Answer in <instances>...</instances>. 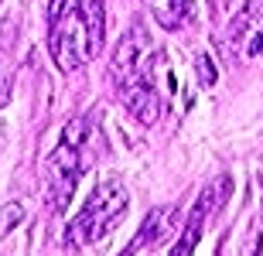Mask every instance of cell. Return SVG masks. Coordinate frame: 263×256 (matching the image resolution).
<instances>
[{
	"mask_svg": "<svg viewBox=\"0 0 263 256\" xmlns=\"http://www.w3.org/2000/svg\"><path fill=\"white\" fill-rule=\"evenodd\" d=\"M48 51L62 72H76L92 58V41L79 0L48 4Z\"/></svg>",
	"mask_w": 263,
	"mask_h": 256,
	"instance_id": "obj_1",
	"label": "cell"
},
{
	"mask_svg": "<svg viewBox=\"0 0 263 256\" xmlns=\"http://www.w3.org/2000/svg\"><path fill=\"white\" fill-rule=\"evenodd\" d=\"M127 202H130L127 188L120 185V181H103V185L89 195L82 212L68 222L65 243L72 249H86V246H92V243H99L109 229L117 226V219L127 212Z\"/></svg>",
	"mask_w": 263,
	"mask_h": 256,
	"instance_id": "obj_2",
	"label": "cell"
},
{
	"mask_svg": "<svg viewBox=\"0 0 263 256\" xmlns=\"http://www.w3.org/2000/svg\"><path fill=\"white\" fill-rule=\"evenodd\" d=\"M82 147H72L62 140L59 147L51 150L48 164H45V191H48V208L51 212H65V205L72 202V191L79 185V174H82V157H79Z\"/></svg>",
	"mask_w": 263,
	"mask_h": 256,
	"instance_id": "obj_3",
	"label": "cell"
},
{
	"mask_svg": "<svg viewBox=\"0 0 263 256\" xmlns=\"http://www.w3.org/2000/svg\"><path fill=\"white\" fill-rule=\"evenodd\" d=\"M229 188H233V181L229 178H215L212 185H205L202 188V195H198V202H195V208H192V215L185 219V226H181V236H178V243H175V249H171V256H192L195 253V246H198V239H202V229H205V222L222 208V202H226V195H229Z\"/></svg>",
	"mask_w": 263,
	"mask_h": 256,
	"instance_id": "obj_4",
	"label": "cell"
},
{
	"mask_svg": "<svg viewBox=\"0 0 263 256\" xmlns=\"http://www.w3.org/2000/svg\"><path fill=\"white\" fill-rule=\"evenodd\" d=\"M109 72H113V82L117 86H127L134 79H147L151 75V38H147V31L140 24H134L120 38Z\"/></svg>",
	"mask_w": 263,
	"mask_h": 256,
	"instance_id": "obj_5",
	"label": "cell"
},
{
	"mask_svg": "<svg viewBox=\"0 0 263 256\" xmlns=\"http://www.w3.org/2000/svg\"><path fill=\"white\" fill-rule=\"evenodd\" d=\"M117 92H120V103L127 106V113L137 123H154L161 116V99H157V89H154V75L117 86Z\"/></svg>",
	"mask_w": 263,
	"mask_h": 256,
	"instance_id": "obj_6",
	"label": "cell"
},
{
	"mask_svg": "<svg viewBox=\"0 0 263 256\" xmlns=\"http://www.w3.org/2000/svg\"><path fill=\"white\" fill-rule=\"evenodd\" d=\"M175 219H178V208H175V205H161V208H154V212L144 219V226H140V232L134 236V243L123 249V256H137L144 246H157V243H161V239L171 232Z\"/></svg>",
	"mask_w": 263,
	"mask_h": 256,
	"instance_id": "obj_7",
	"label": "cell"
},
{
	"mask_svg": "<svg viewBox=\"0 0 263 256\" xmlns=\"http://www.w3.org/2000/svg\"><path fill=\"white\" fill-rule=\"evenodd\" d=\"M79 4H82V17H86V28H89L92 55H99L103 41H106V10H103V0H79Z\"/></svg>",
	"mask_w": 263,
	"mask_h": 256,
	"instance_id": "obj_8",
	"label": "cell"
},
{
	"mask_svg": "<svg viewBox=\"0 0 263 256\" xmlns=\"http://www.w3.org/2000/svg\"><path fill=\"white\" fill-rule=\"evenodd\" d=\"M154 14H157V21L164 24V28H181L188 17H192V0H161L154 7Z\"/></svg>",
	"mask_w": 263,
	"mask_h": 256,
	"instance_id": "obj_9",
	"label": "cell"
},
{
	"mask_svg": "<svg viewBox=\"0 0 263 256\" xmlns=\"http://www.w3.org/2000/svg\"><path fill=\"white\" fill-rule=\"evenodd\" d=\"M86 133H89V120L86 116H76V120H68V123H65L62 140L72 144V147H82V144H86Z\"/></svg>",
	"mask_w": 263,
	"mask_h": 256,
	"instance_id": "obj_10",
	"label": "cell"
},
{
	"mask_svg": "<svg viewBox=\"0 0 263 256\" xmlns=\"http://www.w3.org/2000/svg\"><path fill=\"white\" fill-rule=\"evenodd\" d=\"M10 92H14V65H10V58L0 51V109L10 103Z\"/></svg>",
	"mask_w": 263,
	"mask_h": 256,
	"instance_id": "obj_11",
	"label": "cell"
},
{
	"mask_svg": "<svg viewBox=\"0 0 263 256\" xmlns=\"http://www.w3.org/2000/svg\"><path fill=\"white\" fill-rule=\"evenodd\" d=\"M256 10H263V4H250V7L243 10V14H239V17L233 21V28H229V38H243V31L250 28V24H253V17H256Z\"/></svg>",
	"mask_w": 263,
	"mask_h": 256,
	"instance_id": "obj_12",
	"label": "cell"
},
{
	"mask_svg": "<svg viewBox=\"0 0 263 256\" xmlns=\"http://www.w3.org/2000/svg\"><path fill=\"white\" fill-rule=\"evenodd\" d=\"M21 219H24V208H21L17 202H7V205L0 208V229H4V232H10Z\"/></svg>",
	"mask_w": 263,
	"mask_h": 256,
	"instance_id": "obj_13",
	"label": "cell"
},
{
	"mask_svg": "<svg viewBox=\"0 0 263 256\" xmlns=\"http://www.w3.org/2000/svg\"><path fill=\"white\" fill-rule=\"evenodd\" d=\"M195 72H198V82H202V86H212L215 82V65H212L209 55H198L195 58Z\"/></svg>",
	"mask_w": 263,
	"mask_h": 256,
	"instance_id": "obj_14",
	"label": "cell"
},
{
	"mask_svg": "<svg viewBox=\"0 0 263 256\" xmlns=\"http://www.w3.org/2000/svg\"><path fill=\"white\" fill-rule=\"evenodd\" d=\"M263 249V232H253V239H250V246L243 249V256H260Z\"/></svg>",
	"mask_w": 263,
	"mask_h": 256,
	"instance_id": "obj_15",
	"label": "cell"
},
{
	"mask_svg": "<svg viewBox=\"0 0 263 256\" xmlns=\"http://www.w3.org/2000/svg\"><path fill=\"white\" fill-rule=\"evenodd\" d=\"M246 51H250V55H263V28L256 31V38L250 41V48H246Z\"/></svg>",
	"mask_w": 263,
	"mask_h": 256,
	"instance_id": "obj_16",
	"label": "cell"
}]
</instances>
